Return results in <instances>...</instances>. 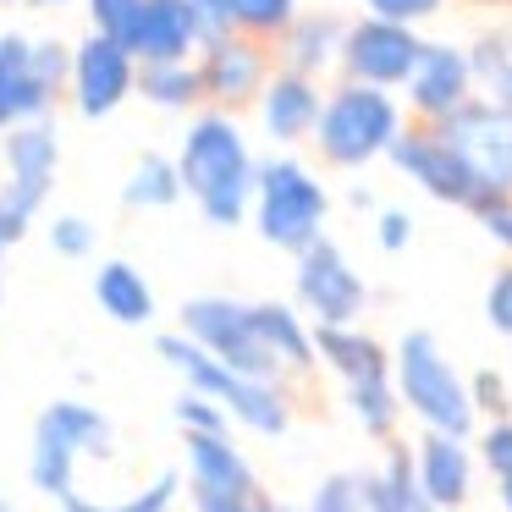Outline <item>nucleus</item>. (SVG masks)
<instances>
[{"label": "nucleus", "mask_w": 512, "mask_h": 512, "mask_svg": "<svg viewBox=\"0 0 512 512\" xmlns=\"http://www.w3.org/2000/svg\"><path fill=\"white\" fill-rule=\"evenodd\" d=\"M177 171L188 188L193 210L215 232H237L254 221V188H259V155L248 144V127L232 111H204L188 116L177 144Z\"/></svg>", "instance_id": "obj_1"}, {"label": "nucleus", "mask_w": 512, "mask_h": 512, "mask_svg": "<svg viewBox=\"0 0 512 512\" xmlns=\"http://www.w3.org/2000/svg\"><path fill=\"white\" fill-rule=\"evenodd\" d=\"M408 122L413 116H408V105H402V94L336 78L331 89H325V111H320V122H314L309 144H314V155H320V166L364 171V166H375V160H391V149L408 133Z\"/></svg>", "instance_id": "obj_2"}, {"label": "nucleus", "mask_w": 512, "mask_h": 512, "mask_svg": "<svg viewBox=\"0 0 512 512\" xmlns=\"http://www.w3.org/2000/svg\"><path fill=\"white\" fill-rule=\"evenodd\" d=\"M155 353H160V364H166V369H177V375H182V386L215 397L226 413H232V424H243L248 435L281 441V435L292 430V419H298L287 380L237 375L232 364H221L215 353H204V347L193 342L188 331H160V336H155Z\"/></svg>", "instance_id": "obj_3"}, {"label": "nucleus", "mask_w": 512, "mask_h": 512, "mask_svg": "<svg viewBox=\"0 0 512 512\" xmlns=\"http://www.w3.org/2000/svg\"><path fill=\"white\" fill-rule=\"evenodd\" d=\"M391 380L397 397L408 408V419H419V430H441V435H479V413L468 397V380L457 375V364L446 358V347L435 342V331L413 325L397 336L391 347Z\"/></svg>", "instance_id": "obj_4"}, {"label": "nucleus", "mask_w": 512, "mask_h": 512, "mask_svg": "<svg viewBox=\"0 0 512 512\" xmlns=\"http://www.w3.org/2000/svg\"><path fill=\"white\" fill-rule=\"evenodd\" d=\"M83 457H100V463L116 457V424L83 397L45 402L34 419V441H28V485L50 501L72 496Z\"/></svg>", "instance_id": "obj_5"}, {"label": "nucleus", "mask_w": 512, "mask_h": 512, "mask_svg": "<svg viewBox=\"0 0 512 512\" xmlns=\"http://www.w3.org/2000/svg\"><path fill=\"white\" fill-rule=\"evenodd\" d=\"M331 221V193L325 182L303 166L292 149L259 160V188H254V232L281 254H303L309 243L325 237Z\"/></svg>", "instance_id": "obj_6"}, {"label": "nucleus", "mask_w": 512, "mask_h": 512, "mask_svg": "<svg viewBox=\"0 0 512 512\" xmlns=\"http://www.w3.org/2000/svg\"><path fill=\"white\" fill-rule=\"evenodd\" d=\"M72 45L61 34H12L0 45V133L23 122H45L67 100Z\"/></svg>", "instance_id": "obj_7"}, {"label": "nucleus", "mask_w": 512, "mask_h": 512, "mask_svg": "<svg viewBox=\"0 0 512 512\" xmlns=\"http://www.w3.org/2000/svg\"><path fill=\"white\" fill-rule=\"evenodd\" d=\"M177 331H188L204 353H215L221 364H232L237 375H254V380H287L276 364V353L265 347L254 325V303L243 298H226V292H204V298H188L177 309Z\"/></svg>", "instance_id": "obj_8"}, {"label": "nucleus", "mask_w": 512, "mask_h": 512, "mask_svg": "<svg viewBox=\"0 0 512 512\" xmlns=\"http://www.w3.org/2000/svg\"><path fill=\"white\" fill-rule=\"evenodd\" d=\"M292 298L314 325H358L369 314V281L336 237H320L292 254Z\"/></svg>", "instance_id": "obj_9"}, {"label": "nucleus", "mask_w": 512, "mask_h": 512, "mask_svg": "<svg viewBox=\"0 0 512 512\" xmlns=\"http://www.w3.org/2000/svg\"><path fill=\"white\" fill-rule=\"evenodd\" d=\"M441 138L457 149V160L468 166V177L485 193H512V111L496 105L490 94H474L463 111H452L441 122Z\"/></svg>", "instance_id": "obj_10"}, {"label": "nucleus", "mask_w": 512, "mask_h": 512, "mask_svg": "<svg viewBox=\"0 0 512 512\" xmlns=\"http://www.w3.org/2000/svg\"><path fill=\"white\" fill-rule=\"evenodd\" d=\"M424 34L408 23H386V17H347V39H342V78L347 83H369V89H391L402 94V83L419 67Z\"/></svg>", "instance_id": "obj_11"}, {"label": "nucleus", "mask_w": 512, "mask_h": 512, "mask_svg": "<svg viewBox=\"0 0 512 512\" xmlns=\"http://www.w3.org/2000/svg\"><path fill=\"white\" fill-rule=\"evenodd\" d=\"M67 100L83 122H105L116 116L127 100H138V56L122 39L105 34H83L72 45V78H67Z\"/></svg>", "instance_id": "obj_12"}, {"label": "nucleus", "mask_w": 512, "mask_h": 512, "mask_svg": "<svg viewBox=\"0 0 512 512\" xmlns=\"http://www.w3.org/2000/svg\"><path fill=\"white\" fill-rule=\"evenodd\" d=\"M276 45L270 39H248V34H226V39H210L199 50V83H204V105L215 111H254L265 83L276 78Z\"/></svg>", "instance_id": "obj_13"}, {"label": "nucleus", "mask_w": 512, "mask_h": 512, "mask_svg": "<svg viewBox=\"0 0 512 512\" xmlns=\"http://www.w3.org/2000/svg\"><path fill=\"white\" fill-rule=\"evenodd\" d=\"M479 94L474 61H468V45H452V39H424L419 67L413 78L402 83V105H408L413 122L441 127L452 111H463L468 100Z\"/></svg>", "instance_id": "obj_14"}, {"label": "nucleus", "mask_w": 512, "mask_h": 512, "mask_svg": "<svg viewBox=\"0 0 512 512\" xmlns=\"http://www.w3.org/2000/svg\"><path fill=\"white\" fill-rule=\"evenodd\" d=\"M391 166H397L424 199L446 204V210L468 215L479 204V182L468 177V166L457 160V149L441 138V127H424V122L408 127V133L397 138V149H391Z\"/></svg>", "instance_id": "obj_15"}, {"label": "nucleus", "mask_w": 512, "mask_h": 512, "mask_svg": "<svg viewBox=\"0 0 512 512\" xmlns=\"http://www.w3.org/2000/svg\"><path fill=\"white\" fill-rule=\"evenodd\" d=\"M320 111H325V78H309V72H292V67H276V78L265 83V94H259V105H254L259 133L276 149L309 144Z\"/></svg>", "instance_id": "obj_16"}, {"label": "nucleus", "mask_w": 512, "mask_h": 512, "mask_svg": "<svg viewBox=\"0 0 512 512\" xmlns=\"http://www.w3.org/2000/svg\"><path fill=\"white\" fill-rule=\"evenodd\" d=\"M182 479L188 496H259V468L232 435H182Z\"/></svg>", "instance_id": "obj_17"}, {"label": "nucleus", "mask_w": 512, "mask_h": 512, "mask_svg": "<svg viewBox=\"0 0 512 512\" xmlns=\"http://www.w3.org/2000/svg\"><path fill=\"white\" fill-rule=\"evenodd\" d=\"M127 50L138 56V67H160V61H199L204 28L193 0H144L138 23L127 34Z\"/></svg>", "instance_id": "obj_18"}, {"label": "nucleus", "mask_w": 512, "mask_h": 512, "mask_svg": "<svg viewBox=\"0 0 512 512\" xmlns=\"http://www.w3.org/2000/svg\"><path fill=\"white\" fill-rule=\"evenodd\" d=\"M413 463H419L424 496H430L441 512L468 507V496H474V474H479V452L463 441V435L419 430L413 435Z\"/></svg>", "instance_id": "obj_19"}, {"label": "nucleus", "mask_w": 512, "mask_h": 512, "mask_svg": "<svg viewBox=\"0 0 512 512\" xmlns=\"http://www.w3.org/2000/svg\"><path fill=\"white\" fill-rule=\"evenodd\" d=\"M0 166H6V182H12V188H28L34 199L50 204L56 177H61L56 116H45V122H23V127H6V133H0Z\"/></svg>", "instance_id": "obj_20"}, {"label": "nucleus", "mask_w": 512, "mask_h": 512, "mask_svg": "<svg viewBox=\"0 0 512 512\" xmlns=\"http://www.w3.org/2000/svg\"><path fill=\"white\" fill-rule=\"evenodd\" d=\"M314 342H320V369L342 391L391 380V347L369 336L364 325H314Z\"/></svg>", "instance_id": "obj_21"}, {"label": "nucleus", "mask_w": 512, "mask_h": 512, "mask_svg": "<svg viewBox=\"0 0 512 512\" xmlns=\"http://www.w3.org/2000/svg\"><path fill=\"white\" fill-rule=\"evenodd\" d=\"M342 39H347V17L331 6H303L292 17V28L276 39V61L309 78H331L342 67Z\"/></svg>", "instance_id": "obj_22"}, {"label": "nucleus", "mask_w": 512, "mask_h": 512, "mask_svg": "<svg viewBox=\"0 0 512 512\" xmlns=\"http://www.w3.org/2000/svg\"><path fill=\"white\" fill-rule=\"evenodd\" d=\"M254 325L265 336V347L276 353L281 375L287 380H309L320 369V342H314V320L298 309V303L281 298H259L254 303Z\"/></svg>", "instance_id": "obj_23"}, {"label": "nucleus", "mask_w": 512, "mask_h": 512, "mask_svg": "<svg viewBox=\"0 0 512 512\" xmlns=\"http://www.w3.org/2000/svg\"><path fill=\"white\" fill-rule=\"evenodd\" d=\"M364 507L369 512H441L424 496L419 463H413V441H386L380 446V463L364 468Z\"/></svg>", "instance_id": "obj_24"}, {"label": "nucleus", "mask_w": 512, "mask_h": 512, "mask_svg": "<svg viewBox=\"0 0 512 512\" xmlns=\"http://www.w3.org/2000/svg\"><path fill=\"white\" fill-rule=\"evenodd\" d=\"M94 303H100L105 320L116 325H149L155 320V287H149V276L133 265V259H105L100 270H94Z\"/></svg>", "instance_id": "obj_25"}, {"label": "nucleus", "mask_w": 512, "mask_h": 512, "mask_svg": "<svg viewBox=\"0 0 512 512\" xmlns=\"http://www.w3.org/2000/svg\"><path fill=\"white\" fill-rule=\"evenodd\" d=\"M188 199V188H182V171H177V155H138L133 160V171H127V182H122V204L127 210H138V215H160V210H171V204H182Z\"/></svg>", "instance_id": "obj_26"}, {"label": "nucleus", "mask_w": 512, "mask_h": 512, "mask_svg": "<svg viewBox=\"0 0 512 512\" xmlns=\"http://www.w3.org/2000/svg\"><path fill=\"white\" fill-rule=\"evenodd\" d=\"M138 100L155 105V111H166V116L204 111L199 61H160V67H138Z\"/></svg>", "instance_id": "obj_27"}, {"label": "nucleus", "mask_w": 512, "mask_h": 512, "mask_svg": "<svg viewBox=\"0 0 512 512\" xmlns=\"http://www.w3.org/2000/svg\"><path fill=\"white\" fill-rule=\"evenodd\" d=\"M182 490H188V479L177 474V468H160L155 479H149L144 490H133L127 501H89V496H61L56 512H171L182 501Z\"/></svg>", "instance_id": "obj_28"}, {"label": "nucleus", "mask_w": 512, "mask_h": 512, "mask_svg": "<svg viewBox=\"0 0 512 512\" xmlns=\"http://www.w3.org/2000/svg\"><path fill=\"white\" fill-rule=\"evenodd\" d=\"M303 12V0H226V17H232L237 34L248 39H270L276 45L292 28V17Z\"/></svg>", "instance_id": "obj_29"}, {"label": "nucleus", "mask_w": 512, "mask_h": 512, "mask_svg": "<svg viewBox=\"0 0 512 512\" xmlns=\"http://www.w3.org/2000/svg\"><path fill=\"white\" fill-rule=\"evenodd\" d=\"M171 419H177L182 435H193V430H199V435H232V413H226L215 397L193 391V386L177 391V402H171Z\"/></svg>", "instance_id": "obj_30"}, {"label": "nucleus", "mask_w": 512, "mask_h": 512, "mask_svg": "<svg viewBox=\"0 0 512 512\" xmlns=\"http://www.w3.org/2000/svg\"><path fill=\"white\" fill-rule=\"evenodd\" d=\"M468 397H474L479 424H490V419H512V380H507V369H496V364L468 369Z\"/></svg>", "instance_id": "obj_31"}, {"label": "nucleus", "mask_w": 512, "mask_h": 512, "mask_svg": "<svg viewBox=\"0 0 512 512\" xmlns=\"http://www.w3.org/2000/svg\"><path fill=\"white\" fill-rule=\"evenodd\" d=\"M45 243L56 248L61 259H94V248H100V226H94L89 215H50Z\"/></svg>", "instance_id": "obj_32"}, {"label": "nucleus", "mask_w": 512, "mask_h": 512, "mask_svg": "<svg viewBox=\"0 0 512 512\" xmlns=\"http://www.w3.org/2000/svg\"><path fill=\"white\" fill-rule=\"evenodd\" d=\"M309 512H369L364 507V474H353V468L325 474L309 496Z\"/></svg>", "instance_id": "obj_33"}, {"label": "nucleus", "mask_w": 512, "mask_h": 512, "mask_svg": "<svg viewBox=\"0 0 512 512\" xmlns=\"http://www.w3.org/2000/svg\"><path fill=\"white\" fill-rule=\"evenodd\" d=\"M138 6H144V0H83V17H89L94 34L127 45V34H133V23H138Z\"/></svg>", "instance_id": "obj_34"}, {"label": "nucleus", "mask_w": 512, "mask_h": 512, "mask_svg": "<svg viewBox=\"0 0 512 512\" xmlns=\"http://www.w3.org/2000/svg\"><path fill=\"white\" fill-rule=\"evenodd\" d=\"M474 452H479V468L490 479H507L512 474V419H490L474 435Z\"/></svg>", "instance_id": "obj_35"}, {"label": "nucleus", "mask_w": 512, "mask_h": 512, "mask_svg": "<svg viewBox=\"0 0 512 512\" xmlns=\"http://www.w3.org/2000/svg\"><path fill=\"white\" fill-rule=\"evenodd\" d=\"M452 0H358V12L369 17H386V23H408V28H424L435 17H446Z\"/></svg>", "instance_id": "obj_36"}, {"label": "nucleus", "mask_w": 512, "mask_h": 512, "mask_svg": "<svg viewBox=\"0 0 512 512\" xmlns=\"http://www.w3.org/2000/svg\"><path fill=\"white\" fill-rule=\"evenodd\" d=\"M468 215H474L479 232H485L490 243H496L501 254L512 259V193H485V199H479Z\"/></svg>", "instance_id": "obj_37"}, {"label": "nucleus", "mask_w": 512, "mask_h": 512, "mask_svg": "<svg viewBox=\"0 0 512 512\" xmlns=\"http://www.w3.org/2000/svg\"><path fill=\"white\" fill-rule=\"evenodd\" d=\"M485 320L496 336L512 342V259L496 265V276H490V287H485Z\"/></svg>", "instance_id": "obj_38"}, {"label": "nucleus", "mask_w": 512, "mask_h": 512, "mask_svg": "<svg viewBox=\"0 0 512 512\" xmlns=\"http://www.w3.org/2000/svg\"><path fill=\"white\" fill-rule=\"evenodd\" d=\"M408 243H413V215L402 210V204L375 210V248H380V254H402Z\"/></svg>", "instance_id": "obj_39"}, {"label": "nucleus", "mask_w": 512, "mask_h": 512, "mask_svg": "<svg viewBox=\"0 0 512 512\" xmlns=\"http://www.w3.org/2000/svg\"><path fill=\"white\" fill-rule=\"evenodd\" d=\"M479 94H490L496 105H507V111H512V72H501V78H496V83H485Z\"/></svg>", "instance_id": "obj_40"}, {"label": "nucleus", "mask_w": 512, "mask_h": 512, "mask_svg": "<svg viewBox=\"0 0 512 512\" xmlns=\"http://www.w3.org/2000/svg\"><path fill=\"white\" fill-rule=\"evenodd\" d=\"M347 204H353V210H380V199L364 188V182H358V188H347Z\"/></svg>", "instance_id": "obj_41"}, {"label": "nucleus", "mask_w": 512, "mask_h": 512, "mask_svg": "<svg viewBox=\"0 0 512 512\" xmlns=\"http://www.w3.org/2000/svg\"><path fill=\"white\" fill-rule=\"evenodd\" d=\"M463 6H479V12H501V17H512V0H463Z\"/></svg>", "instance_id": "obj_42"}, {"label": "nucleus", "mask_w": 512, "mask_h": 512, "mask_svg": "<svg viewBox=\"0 0 512 512\" xmlns=\"http://www.w3.org/2000/svg\"><path fill=\"white\" fill-rule=\"evenodd\" d=\"M496 501H501V512H512V474L496 479Z\"/></svg>", "instance_id": "obj_43"}, {"label": "nucleus", "mask_w": 512, "mask_h": 512, "mask_svg": "<svg viewBox=\"0 0 512 512\" xmlns=\"http://www.w3.org/2000/svg\"><path fill=\"white\" fill-rule=\"evenodd\" d=\"M6 254H12V243L0 237V303H6Z\"/></svg>", "instance_id": "obj_44"}, {"label": "nucleus", "mask_w": 512, "mask_h": 512, "mask_svg": "<svg viewBox=\"0 0 512 512\" xmlns=\"http://www.w3.org/2000/svg\"><path fill=\"white\" fill-rule=\"evenodd\" d=\"M0 6H45V0H0Z\"/></svg>", "instance_id": "obj_45"}, {"label": "nucleus", "mask_w": 512, "mask_h": 512, "mask_svg": "<svg viewBox=\"0 0 512 512\" xmlns=\"http://www.w3.org/2000/svg\"><path fill=\"white\" fill-rule=\"evenodd\" d=\"M0 512H17V507H12V496H6V490H0Z\"/></svg>", "instance_id": "obj_46"}, {"label": "nucleus", "mask_w": 512, "mask_h": 512, "mask_svg": "<svg viewBox=\"0 0 512 512\" xmlns=\"http://www.w3.org/2000/svg\"><path fill=\"white\" fill-rule=\"evenodd\" d=\"M45 6H72V0H45Z\"/></svg>", "instance_id": "obj_47"}, {"label": "nucleus", "mask_w": 512, "mask_h": 512, "mask_svg": "<svg viewBox=\"0 0 512 512\" xmlns=\"http://www.w3.org/2000/svg\"><path fill=\"white\" fill-rule=\"evenodd\" d=\"M0 45H6V23H0Z\"/></svg>", "instance_id": "obj_48"}, {"label": "nucleus", "mask_w": 512, "mask_h": 512, "mask_svg": "<svg viewBox=\"0 0 512 512\" xmlns=\"http://www.w3.org/2000/svg\"><path fill=\"white\" fill-rule=\"evenodd\" d=\"M0 182H6V166H0Z\"/></svg>", "instance_id": "obj_49"}, {"label": "nucleus", "mask_w": 512, "mask_h": 512, "mask_svg": "<svg viewBox=\"0 0 512 512\" xmlns=\"http://www.w3.org/2000/svg\"><path fill=\"white\" fill-rule=\"evenodd\" d=\"M287 512H292V507H287Z\"/></svg>", "instance_id": "obj_50"}]
</instances>
